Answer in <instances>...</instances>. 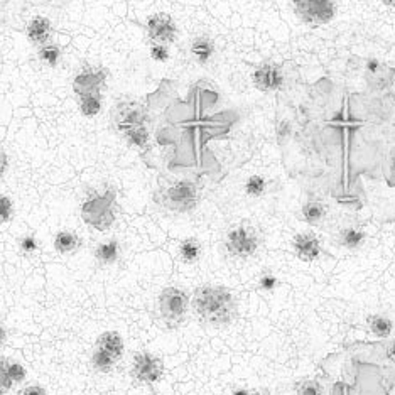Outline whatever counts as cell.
I'll return each mask as SVG.
<instances>
[{
  "mask_svg": "<svg viewBox=\"0 0 395 395\" xmlns=\"http://www.w3.org/2000/svg\"><path fill=\"white\" fill-rule=\"evenodd\" d=\"M191 306L200 323L211 328H227L238 318L235 294L220 284H203L196 287Z\"/></svg>",
  "mask_w": 395,
  "mask_h": 395,
  "instance_id": "obj_1",
  "label": "cell"
},
{
  "mask_svg": "<svg viewBox=\"0 0 395 395\" xmlns=\"http://www.w3.org/2000/svg\"><path fill=\"white\" fill-rule=\"evenodd\" d=\"M117 190L105 186L102 191H95L83 200L80 206L81 220L96 232H107L117 222Z\"/></svg>",
  "mask_w": 395,
  "mask_h": 395,
  "instance_id": "obj_2",
  "label": "cell"
},
{
  "mask_svg": "<svg viewBox=\"0 0 395 395\" xmlns=\"http://www.w3.org/2000/svg\"><path fill=\"white\" fill-rule=\"evenodd\" d=\"M155 203L173 213L186 215L198 208L201 200L200 185L193 179H178L160 188L154 196Z\"/></svg>",
  "mask_w": 395,
  "mask_h": 395,
  "instance_id": "obj_3",
  "label": "cell"
},
{
  "mask_svg": "<svg viewBox=\"0 0 395 395\" xmlns=\"http://www.w3.org/2000/svg\"><path fill=\"white\" fill-rule=\"evenodd\" d=\"M225 250L238 260H249L259 252L262 237L257 227L249 222H240L228 230L223 240Z\"/></svg>",
  "mask_w": 395,
  "mask_h": 395,
  "instance_id": "obj_4",
  "label": "cell"
},
{
  "mask_svg": "<svg viewBox=\"0 0 395 395\" xmlns=\"http://www.w3.org/2000/svg\"><path fill=\"white\" fill-rule=\"evenodd\" d=\"M191 306V297L185 289L168 286L160 291L158 297V311L163 323L168 328L176 329L185 323Z\"/></svg>",
  "mask_w": 395,
  "mask_h": 395,
  "instance_id": "obj_5",
  "label": "cell"
},
{
  "mask_svg": "<svg viewBox=\"0 0 395 395\" xmlns=\"http://www.w3.org/2000/svg\"><path fill=\"white\" fill-rule=\"evenodd\" d=\"M292 11L302 24L321 27L337 17L338 0H292Z\"/></svg>",
  "mask_w": 395,
  "mask_h": 395,
  "instance_id": "obj_6",
  "label": "cell"
},
{
  "mask_svg": "<svg viewBox=\"0 0 395 395\" xmlns=\"http://www.w3.org/2000/svg\"><path fill=\"white\" fill-rule=\"evenodd\" d=\"M287 71L277 61H262L252 71V83L260 93H282L287 90Z\"/></svg>",
  "mask_w": 395,
  "mask_h": 395,
  "instance_id": "obj_7",
  "label": "cell"
},
{
  "mask_svg": "<svg viewBox=\"0 0 395 395\" xmlns=\"http://www.w3.org/2000/svg\"><path fill=\"white\" fill-rule=\"evenodd\" d=\"M110 118H112L115 130L122 134L130 127L149 125L150 115L145 103L135 102V100H120L112 107Z\"/></svg>",
  "mask_w": 395,
  "mask_h": 395,
  "instance_id": "obj_8",
  "label": "cell"
},
{
  "mask_svg": "<svg viewBox=\"0 0 395 395\" xmlns=\"http://www.w3.org/2000/svg\"><path fill=\"white\" fill-rule=\"evenodd\" d=\"M164 371H166V366H164L163 358L155 355L153 352H137L134 355V360H132L130 366V376L135 380L137 384L140 385H154L163 380Z\"/></svg>",
  "mask_w": 395,
  "mask_h": 395,
  "instance_id": "obj_9",
  "label": "cell"
},
{
  "mask_svg": "<svg viewBox=\"0 0 395 395\" xmlns=\"http://www.w3.org/2000/svg\"><path fill=\"white\" fill-rule=\"evenodd\" d=\"M364 80L366 90L371 93H387L395 85V68L379 59H369L365 64Z\"/></svg>",
  "mask_w": 395,
  "mask_h": 395,
  "instance_id": "obj_10",
  "label": "cell"
},
{
  "mask_svg": "<svg viewBox=\"0 0 395 395\" xmlns=\"http://www.w3.org/2000/svg\"><path fill=\"white\" fill-rule=\"evenodd\" d=\"M107 68L98 66V64H85L73 78V91L76 96L91 93V91H103L107 86Z\"/></svg>",
  "mask_w": 395,
  "mask_h": 395,
  "instance_id": "obj_11",
  "label": "cell"
},
{
  "mask_svg": "<svg viewBox=\"0 0 395 395\" xmlns=\"http://www.w3.org/2000/svg\"><path fill=\"white\" fill-rule=\"evenodd\" d=\"M147 38L150 43L173 44L178 39V24L166 12H155L145 22Z\"/></svg>",
  "mask_w": 395,
  "mask_h": 395,
  "instance_id": "obj_12",
  "label": "cell"
},
{
  "mask_svg": "<svg viewBox=\"0 0 395 395\" xmlns=\"http://www.w3.org/2000/svg\"><path fill=\"white\" fill-rule=\"evenodd\" d=\"M292 252L299 260L311 264L323 254V243L312 232H301L292 238Z\"/></svg>",
  "mask_w": 395,
  "mask_h": 395,
  "instance_id": "obj_13",
  "label": "cell"
},
{
  "mask_svg": "<svg viewBox=\"0 0 395 395\" xmlns=\"http://www.w3.org/2000/svg\"><path fill=\"white\" fill-rule=\"evenodd\" d=\"M26 38L31 44L41 46L51 43L53 39V22L44 16H36L27 22L26 26Z\"/></svg>",
  "mask_w": 395,
  "mask_h": 395,
  "instance_id": "obj_14",
  "label": "cell"
},
{
  "mask_svg": "<svg viewBox=\"0 0 395 395\" xmlns=\"http://www.w3.org/2000/svg\"><path fill=\"white\" fill-rule=\"evenodd\" d=\"M93 348L105 353V355L112 358L117 364L122 360L123 353H125V343H123L122 334L118 332H113V329L100 334V337L96 338Z\"/></svg>",
  "mask_w": 395,
  "mask_h": 395,
  "instance_id": "obj_15",
  "label": "cell"
},
{
  "mask_svg": "<svg viewBox=\"0 0 395 395\" xmlns=\"http://www.w3.org/2000/svg\"><path fill=\"white\" fill-rule=\"evenodd\" d=\"M190 54L195 59V63L200 64V66H206L217 54V46H215V41L210 36H196L190 44Z\"/></svg>",
  "mask_w": 395,
  "mask_h": 395,
  "instance_id": "obj_16",
  "label": "cell"
},
{
  "mask_svg": "<svg viewBox=\"0 0 395 395\" xmlns=\"http://www.w3.org/2000/svg\"><path fill=\"white\" fill-rule=\"evenodd\" d=\"M366 242V232L358 225H347L337 233V243L347 250H360Z\"/></svg>",
  "mask_w": 395,
  "mask_h": 395,
  "instance_id": "obj_17",
  "label": "cell"
},
{
  "mask_svg": "<svg viewBox=\"0 0 395 395\" xmlns=\"http://www.w3.org/2000/svg\"><path fill=\"white\" fill-rule=\"evenodd\" d=\"M132 149L139 150L140 154H149L153 147V134H150L149 125H135L127 128L120 134Z\"/></svg>",
  "mask_w": 395,
  "mask_h": 395,
  "instance_id": "obj_18",
  "label": "cell"
},
{
  "mask_svg": "<svg viewBox=\"0 0 395 395\" xmlns=\"http://www.w3.org/2000/svg\"><path fill=\"white\" fill-rule=\"evenodd\" d=\"M328 217V206L323 200L319 198L311 196L309 200L304 201V205L301 206V218L302 222L311 225V227H318L324 222V218Z\"/></svg>",
  "mask_w": 395,
  "mask_h": 395,
  "instance_id": "obj_19",
  "label": "cell"
},
{
  "mask_svg": "<svg viewBox=\"0 0 395 395\" xmlns=\"http://www.w3.org/2000/svg\"><path fill=\"white\" fill-rule=\"evenodd\" d=\"M122 254V245L117 238H110V240H105L98 243L95 249V260L98 262L103 267H108V265L117 264L118 259H120Z\"/></svg>",
  "mask_w": 395,
  "mask_h": 395,
  "instance_id": "obj_20",
  "label": "cell"
},
{
  "mask_svg": "<svg viewBox=\"0 0 395 395\" xmlns=\"http://www.w3.org/2000/svg\"><path fill=\"white\" fill-rule=\"evenodd\" d=\"M81 245H83V240H81V237L78 235L76 232H73V230H61V232H58L56 235H54L53 240L54 250L61 255L75 254L76 250L81 249Z\"/></svg>",
  "mask_w": 395,
  "mask_h": 395,
  "instance_id": "obj_21",
  "label": "cell"
},
{
  "mask_svg": "<svg viewBox=\"0 0 395 395\" xmlns=\"http://www.w3.org/2000/svg\"><path fill=\"white\" fill-rule=\"evenodd\" d=\"M78 108L85 118H93L103 108V91H91V93L78 95Z\"/></svg>",
  "mask_w": 395,
  "mask_h": 395,
  "instance_id": "obj_22",
  "label": "cell"
},
{
  "mask_svg": "<svg viewBox=\"0 0 395 395\" xmlns=\"http://www.w3.org/2000/svg\"><path fill=\"white\" fill-rule=\"evenodd\" d=\"M178 255H179V260H181L183 264H186V265L198 264L201 259V255H203V245H201V242L198 240V238L188 237V238H185V240L179 242Z\"/></svg>",
  "mask_w": 395,
  "mask_h": 395,
  "instance_id": "obj_23",
  "label": "cell"
},
{
  "mask_svg": "<svg viewBox=\"0 0 395 395\" xmlns=\"http://www.w3.org/2000/svg\"><path fill=\"white\" fill-rule=\"evenodd\" d=\"M366 326H369L370 333L379 339H389L392 337L395 328L392 318L387 314H380V312L370 314L369 318H366Z\"/></svg>",
  "mask_w": 395,
  "mask_h": 395,
  "instance_id": "obj_24",
  "label": "cell"
},
{
  "mask_svg": "<svg viewBox=\"0 0 395 395\" xmlns=\"http://www.w3.org/2000/svg\"><path fill=\"white\" fill-rule=\"evenodd\" d=\"M38 58L39 61L48 68H56L59 63H61L63 58V49L59 48L56 43H48L44 46L38 48Z\"/></svg>",
  "mask_w": 395,
  "mask_h": 395,
  "instance_id": "obj_25",
  "label": "cell"
},
{
  "mask_svg": "<svg viewBox=\"0 0 395 395\" xmlns=\"http://www.w3.org/2000/svg\"><path fill=\"white\" fill-rule=\"evenodd\" d=\"M269 190V181L267 178L262 176V174H252L247 178L245 185H243V191L249 198H262Z\"/></svg>",
  "mask_w": 395,
  "mask_h": 395,
  "instance_id": "obj_26",
  "label": "cell"
},
{
  "mask_svg": "<svg viewBox=\"0 0 395 395\" xmlns=\"http://www.w3.org/2000/svg\"><path fill=\"white\" fill-rule=\"evenodd\" d=\"M115 365H117V361H113L112 358L105 355V353L93 348V352H91L90 355L91 370L96 371V374H110V371L115 369Z\"/></svg>",
  "mask_w": 395,
  "mask_h": 395,
  "instance_id": "obj_27",
  "label": "cell"
},
{
  "mask_svg": "<svg viewBox=\"0 0 395 395\" xmlns=\"http://www.w3.org/2000/svg\"><path fill=\"white\" fill-rule=\"evenodd\" d=\"M296 395H324V385L318 379H301L294 384Z\"/></svg>",
  "mask_w": 395,
  "mask_h": 395,
  "instance_id": "obj_28",
  "label": "cell"
},
{
  "mask_svg": "<svg viewBox=\"0 0 395 395\" xmlns=\"http://www.w3.org/2000/svg\"><path fill=\"white\" fill-rule=\"evenodd\" d=\"M257 286H259L260 291L264 292H272L279 287V277L277 274L272 272V270H264L259 275V281H257Z\"/></svg>",
  "mask_w": 395,
  "mask_h": 395,
  "instance_id": "obj_29",
  "label": "cell"
},
{
  "mask_svg": "<svg viewBox=\"0 0 395 395\" xmlns=\"http://www.w3.org/2000/svg\"><path fill=\"white\" fill-rule=\"evenodd\" d=\"M16 215V206L14 200L7 195H0V223H9Z\"/></svg>",
  "mask_w": 395,
  "mask_h": 395,
  "instance_id": "obj_30",
  "label": "cell"
},
{
  "mask_svg": "<svg viewBox=\"0 0 395 395\" xmlns=\"http://www.w3.org/2000/svg\"><path fill=\"white\" fill-rule=\"evenodd\" d=\"M9 358L0 356V395H6L12 390L14 382L11 380V376H9Z\"/></svg>",
  "mask_w": 395,
  "mask_h": 395,
  "instance_id": "obj_31",
  "label": "cell"
},
{
  "mask_svg": "<svg viewBox=\"0 0 395 395\" xmlns=\"http://www.w3.org/2000/svg\"><path fill=\"white\" fill-rule=\"evenodd\" d=\"M7 370H9V376H11V380L14 382V385L24 382V380H26L27 370H26V366H24V365L19 364V361L11 360V358H9Z\"/></svg>",
  "mask_w": 395,
  "mask_h": 395,
  "instance_id": "obj_32",
  "label": "cell"
},
{
  "mask_svg": "<svg viewBox=\"0 0 395 395\" xmlns=\"http://www.w3.org/2000/svg\"><path fill=\"white\" fill-rule=\"evenodd\" d=\"M19 249L24 255H34L38 254L39 250V240L38 237L32 235V233H29V235H24L21 237L19 240Z\"/></svg>",
  "mask_w": 395,
  "mask_h": 395,
  "instance_id": "obj_33",
  "label": "cell"
},
{
  "mask_svg": "<svg viewBox=\"0 0 395 395\" xmlns=\"http://www.w3.org/2000/svg\"><path fill=\"white\" fill-rule=\"evenodd\" d=\"M150 58H153L155 63H168L169 58H171L169 46L150 43Z\"/></svg>",
  "mask_w": 395,
  "mask_h": 395,
  "instance_id": "obj_34",
  "label": "cell"
},
{
  "mask_svg": "<svg viewBox=\"0 0 395 395\" xmlns=\"http://www.w3.org/2000/svg\"><path fill=\"white\" fill-rule=\"evenodd\" d=\"M385 176L390 186H395V145L390 147L387 160H385Z\"/></svg>",
  "mask_w": 395,
  "mask_h": 395,
  "instance_id": "obj_35",
  "label": "cell"
},
{
  "mask_svg": "<svg viewBox=\"0 0 395 395\" xmlns=\"http://www.w3.org/2000/svg\"><path fill=\"white\" fill-rule=\"evenodd\" d=\"M19 395H48L43 385H27L26 389H22Z\"/></svg>",
  "mask_w": 395,
  "mask_h": 395,
  "instance_id": "obj_36",
  "label": "cell"
},
{
  "mask_svg": "<svg viewBox=\"0 0 395 395\" xmlns=\"http://www.w3.org/2000/svg\"><path fill=\"white\" fill-rule=\"evenodd\" d=\"M9 171V155L6 150L0 147V179H4Z\"/></svg>",
  "mask_w": 395,
  "mask_h": 395,
  "instance_id": "obj_37",
  "label": "cell"
},
{
  "mask_svg": "<svg viewBox=\"0 0 395 395\" xmlns=\"http://www.w3.org/2000/svg\"><path fill=\"white\" fill-rule=\"evenodd\" d=\"M385 358H387L389 361H392V364H395V339L385 347Z\"/></svg>",
  "mask_w": 395,
  "mask_h": 395,
  "instance_id": "obj_38",
  "label": "cell"
},
{
  "mask_svg": "<svg viewBox=\"0 0 395 395\" xmlns=\"http://www.w3.org/2000/svg\"><path fill=\"white\" fill-rule=\"evenodd\" d=\"M6 342H7V329H6V326L0 323V348L6 344Z\"/></svg>",
  "mask_w": 395,
  "mask_h": 395,
  "instance_id": "obj_39",
  "label": "cell"
},
{
  "mask_svg": "<svg viewBox=\"0 0 395 395\" xmlns=\"http://www.w3.org/2000/svg\"><path fill=\"white\" fill-rule=\"evenodd\" d=\"M250 394H252V390L245 389V387H238L232 392V395H250Z\"/></svg>",
  "mask_w": 395,
  "mask_h": 395,
  "instance_id": "obj_40",
  "label": "cell"
},
{
  "mask_svg": "<svg viewBox=\"0 0 395 395\" xmlns=\"http://www.w3.org/2000/svg\"><path fill=\"white\" fill-rule=\"evenodd\" d=\"M382 4L390 9H395V0H382Z\"/></svg>",
  "mask_w": 395,
  "mask_h": 395,
  "instance_id": "obj_41",
  "label": "cell"
},
{
  "mask_svg": "<svg viewBox=\"0 0 395 395\" xmlns=\"http://www.w3.org/2000/svg\"><path fill=\"white\" fill-rule=\"evenodd\" d=\"M250 395H272V394H269V392H265V390H252V394Z\"/></svg>",
  "mask_w": 395,
  "mask_h": 395,
  "instance_id": "obj_42",
  "label": "cell"
}]
</instances>
